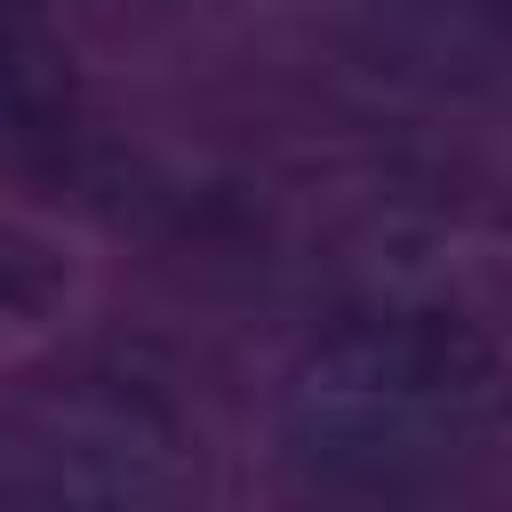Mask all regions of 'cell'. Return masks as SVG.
<instances>
[{"label":"cell","instance_id":"cell-2","mask_svg":"<svg viewBox=\"0 0 512 512\" xmlns=\"http://www.w3.org/2000/svg\"><path fill=\"white\" fill-rule=\"evenodd\" d=\"M200 424L128 368H32L0 384V504L8 512H160L200 496Z\"/></svg>","mask_w":512,"mask_h":512},{"label":"cell","instance_id":"cell-1","mask_svg":"<svg viewBox=\"0 0 512 512\" xmlns=\"http://www.w3.org/2000/svg\"><path fill=\"white\" fill-rule=\"evenodd\" d=\"M512 416V352L448 304H368L312 328L272 392L288 472L336 496H416L472 472Z\"/></svg>","mask_w":512,"mask_h":512},{"label":"cell","instance_id":"cell-3","mask_svg":"<svg viewBox=\"0 0 512 512\" xmlns=\"http://www.w3.org/2000/svg\"><path fill=\"white\" fill-rule=\"evenodd\" d=\"M72 120V56L40 0H0V144H40Z\"/></svg>","mask_w":512,"mask_h":512},{"label":"cell","instance_id":"cell-5","mask_svg":"<svg viewBox=\"0 0 512 512\" xmlns=\"http://www.w3.org/2000/svg\"><path fill=\"white\" fill-rule=\"evenodd\" d=\"M488 8H496V16H512V0H488Z\"/></svg>","mask_w":512,"mask_h":512},{"label":"cell","instance_id":"cell-4","mask_svg":"<svg viewBox=\"0 0 512 512\" xmlns=\"http://www.w3.org/2000/svg\"><path fill=\"white\" fill-rule=\"evenodd\" d=\"M72 296H80V256L32 216H0V344L48 328Z\"/></svg>","mask_w":512,"mask_h":512}]
</instances>
